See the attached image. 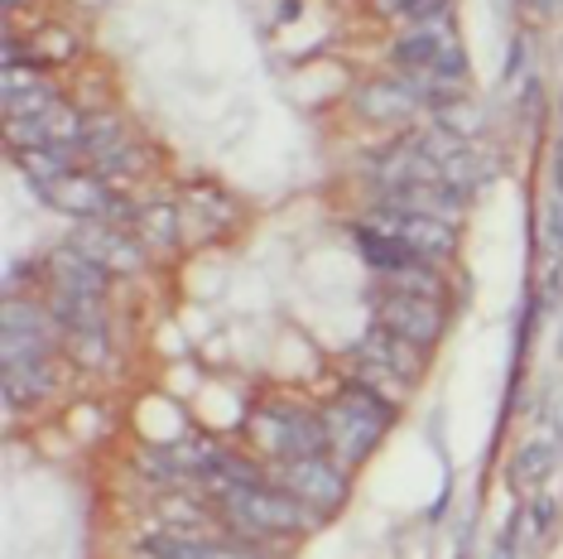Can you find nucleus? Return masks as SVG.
<instances>
[{
    "mask_svg": "<svg viewBox=\"0 0 563 559\" xmlns=\"http://www.w3.org/2000/svg\"><path fill=\"white\" fill-rule=\"evenodd\" d=\"M347 463H332L328 453H309V459H289L279 463L275 482L285 492H294L303 506H313L318 516L338 512L342 502H347V473H342Z\"/></svg>",
    "mask_w": 563,
    "mask_h": 559,
    "instance_id": "39448f33",
    "label": "nucleus"
},
{
    "mask_svg": "<svg viewBox=\"0 0 563 559\" xmlns=\"http://www.w3.org/2000/svg\"><path fill=\"white\" fill-rule=\"evenodd\" d=\"M366 227H376V232H386L395 241H405L409 251H415L419 261L439 265L453 256L457 246V227L453 222H439V218H424V212H400V208H371L366 212Z\"/></svg>",
    "mask_w": 563,
    "mask_h": 559,
    "instance_id": "423d86ee",
    "label": "nucleus"
},
{
    "mask_svg": "<svg viewBox=\"0 0 563 559\" xmlns=\"http://www.w3.org/2000/svg\"><path fill=\"white\" fill-rule=\"evenodd\" d=\"M356 111H362L366 121H409L419 111V101L405 92L400 83H366L362 92H356Z\"/></svg>",
    "mask_w": 563,
    "mask_h": 559,
    "instance_id": "ddd939ff",
    "label": "nucleus"
},
{
    "mask_svg": "<svg viewBox=\"0 0 563 559\" xmlns=\"http://www.w3.org/2000/svg\"><path fill=\"white\" fill-rule=\"evenodd\" d=\"M5 6H10V10H15V6H24V0H5Z\"/></svg>",
    "mask_w": 563,
    "mask_h": 559,
    "instance_id": "cd10ccee",
    "label": "nucleus"
},
{
    "mask_svg": "<svg viewBox=\"0 0 563 559\" xmlns=\"http://www.w3.org/2000/svg\"><path fill=\"white\" fill-rule=\"evenodd\" d=\"M68 348L78 352L82 366H101V358H107V333H68Z\"/></svg>",
    "mask_w": 563,
    "mask_h": 559,
    "instance_id": "4be33fe9",
    "label": "nucleus"
},
{
    "mask_svg": "<svg viewBox=\"0 0 563 559\" xmlns=\"http://www.w3.org/2000/svg\"><path fill=\"white\" fill-rule=\"evenodd\" d=\"M549 512H554L549 502L525 506V516H520V536H525V540H540V536H544V526H549Z\"/></svg>",
    "mask_w": 563,
    "mask_h": 559,
    "instance_id": "5701e85b",
    "label": "nucleus"
},
{
    "mask_svg": "<svg viewBox=\"0 0 563 559\" xmlns=\"http://www.w3.org/2000/svg\"><path fill=\"white\" fill-rule=\"evenodd\" d=\"M549 246L563 251V194H554V202H549Z\"/></svg>",
    "mask_w": 563,
    "mask_h": 559,
    "instance_id": "a878e982",
    "label": "nucleus"
},
{
    "mask_svg": "<svg viewBox=\"0 0 563 559\" xmlns=\"http://www.w3.org/2000/svg\"><path fill=\"white\" fill-rule=\"evenodd\" d=\"M352 386H362V391H371V396H380V401H390V405H400V401H405V381H400V376H390L386 366L356 358V352H352Z\"/></svg>",
    "mask_w": 563,
    "mask_h": 559,
    "instance_id": "f3484780",
    "label": "nucleus"
},
{
    "mask_svg": "<svg viewBox=\"0 0 563 559\" xmlns=\"http://www.w3.org/2000/svg\"><path fill=\"white\" fill-rule=\"evenodd\" d=\"M73 246L87 251L107 275H131L145 265V251H140V241H131L125 227H111V222H78V237H73Z\"/></svg>",
    "mask_w": 563,
    "mask_h": 559,
    "instance_id": "6e6552de",
    "label": "nucleus"
},
{
    "mask_svg": "<svg viewBox=\"0 0 563 559\" xmlns=\"http://www.w3.org/2000/svg\"><path fill=\"white\" fill-rule=\"evenodd\" d=\"M540 6H554V0H540Z\"/></svg>",
    "mask_w": 563,
    "mask_h": 559,
    "instance_id": "c85d7f7f",
    "label": "nucleus"
},
{
    "mask_svg": "<svg viewBox=\"0 0 563 559\" xmlns=\"http://www.w3.org/2000/svg\"><path fill=\"white\" fill-rule=\"evenodd\" d=\"M251 439L261 443L271 459L289 463V459H309V453H328V429H323V415H309L299 405H285V401H271V405H255L251 419H246Z\"/></svg>",
    "mask_w": 563,
    "mask_h": 559,
    "instance_id": "7ed1b4c3",
    "label": "nucleus"
},
{
    "mask_svg": "<svg viewBox=\"0 0 563 559\" xmlns=\"http://www.w3.org/2000/svg\"><path fill=\"white\" fill-rule=\"evenodd\" d=\"M433 117H439L443 131H448V135H457V140L482 131V111L472 107L467 97H453V101H443V107H433Z\"/></svg>",
    "mask_w": 563,
    "mask_h": 559,
    "instance_id": "6ab92c4d",
    "label": "nucleus"
},
{
    "mask_svg": "<svg viewBox=\"0 0 563 559\" xmlns=\"http://www.w3.org/2000/svg\"><path fill=\"white\" fill-rule=\"evenodd\" d=\"M390 419H395V405L390 401L371 396V391H362V386H352V381H347V391H342V396L323 410L328 449L338 453L347 468L352 463H366L371 449L380 443V435L390 429Z\"/></svg>",
    "mask_w": 563,
    "mask_h": 559,
    "instance_id": "f03ea898",
    "label": "nucleus"
},
{
    "mask_svg": "<svg viewBox=\"0 0 563 559\" xmlns=\"http://www.w3.org/2000/svg\"><path fill=\"white\" fill-rule=\"evenodd\" d=\"M356 358H366V362H376V366H386L390 376H400L405 386H415L419 372H424V348H415L409 338L400 333H390V328H371V333L362 338V348H356Z\"/></svg>",
    "mask_w": 563,
    "mask_h": 559,
    "instance_id": "1a4fd4ad",
    "label": "nucleus"
},
{
    "mask_svg": "<svg viewBox=\"0 0 563 559\" xmlns=\"http://www.w3.org/2000/svg\"><path fill=\"white\" fill-rule=\"evenodd\" d=\"M135 227L150 241H159V246H174V241H178V212H174V202H155V208H145Z\"/></svg>",
    "mask_w": 563,
    "mask_h": 559,
    "instance_id": "aec40b11",
    "label": "nucleus"
},
{
    "mask_svg": "<svg viewBox=\"0 0 563 559\" xmlns=\"http://www.w3.org/2000/svg\"><path fill=\"white\" fill-rule=\"evenodd\" d=\"M48 285L58 289H73V295H107V271L87 256V251H78L68 241V246H58L54 256H48Z\"/></svg>",
    "mask_w": 563,
    "mask_h": 559,
    "instance_id": "9b49d317",
    "label": "nucleus"
},
{
    "mask_svg": "<svg viewBox=\"0 0 563 559\" xmlns=\"http://www.w3.org/2000/svg\"><path fill=\"white\" fill-rule=\"evenodd\" d=\"M131 145V135H125V125L121 117H111V111H97V117H87V140H82V155L101 164V160H111L117 150Z\"/></svg>",
    "mask_w": 563,
    "mask_h": 559,
    "instance_id": "dca6fc26",
    "label": "nucleus"
},
{
    "mask_svg": "<svg viewBox=\"0 0 563 559\" xmlns=\"http://www.w3.org/2000/svg\"><path fill=\"white\" fill-rule=\"evenodd\" d=\"M395 58H400V68H424V73H439L448 83H463V73H467V54H463V44H457L453 20L448 15L409 24L400 34V44H395Z\"/></svg>",
    "mask_w": 563,
    "mask_h": 559,
    "instance_id": "20e7f679",
    "label": "nucleus"
},
{
    "mask_svg": "<svg viewBox=\"0 0 563 559\" xmlns=\"http://www.w3.org/2000/svg\"><path fill=\"white\" fill-rule=\"evenodd\" d=\"M405 6H409V0H376L380 15H405Z\"/></svg>",
    "mask_w": 563,
    "mask_h": 559,
    "instance_id": "bb28decb",
    "label": "nucleus"
},
{
    "mask_svg": "<svg viewBox=\"0 0 563 559\" xmlns=\"http://www.w3.org/2000/svg\"><path fill=\"white\" fill-rule=\"evenodd\" d=\"M58 101L54 92V83H44L40 73H34V63L30 68H5V121H30V117H44L48 107Z\"/></svg>",
    "mask_w": 563,
    "mask_h": 559,
    "instance_id": "9d476101",
    "label": "nucleus"
},
{
    "mask_svg": "<svg viewBox=\"0 0 563 559\" xmlns=\"http://www.w3.org/2000/svg\"><path fill=\"white\" fill-rule=\"evenodd\" d=\"M376 324L390 328V333L409 338L415 348H433L448 328V314H443V299H429V295H400V289H380L376 299Z\"/></svg>",
    "mask_w": 563,
    "mask_h": 559,
    "instance_id": "0eeeda50",
    "label": "nucleus"
},
{
    "mask_svg": "<svg viewBox=\"0 0 563 559\" xmlns=\"http://www.w3.org/2000/svg\"><path fill=\"white\" fill-rule=\"evenodd\" d=\"M54 391V366H48V358L40 362H10L5 366V405L15 410L20 401H40Z\"/></svg>",
    "mask_w": 563,
    "mask_h": 559,
    "instance_id": "2eb2a0df",
    "label": "nucleus"
},
{
    "mask_svg": "<svg viewBox=\"0 0 563 559\" xmlns=\"http://www.w3.org/2000/svg\"><path fill=\"white\" fill-rule=\"evenodd\" d=\"M44 125V150H58V155H78L82 150V140H87V117L82 111H73L68 101H54V107L40 117Z\"/></svg>",
    "mask_w": 563,
    "mask_h": 559,
    "instance_id": "4468645a",
    "label": "nucleus"
},
{
    "mask_svg": "<svg viewBox=\"0 0 563 559\" xmlns=\"http://www.w3.org/2000/svg\"><path fill=\"white\" fill-rule=\"evenodd\" d=\"M145 559H255L227 540H202V536H174V530H155L140 540Z\"/></svg>",
    "mask_w": 563,
    "mask_h": 559,
    "instance_id": "f8f14e48",
    "label": "nucleus"
},
{
    "mask_svg": "<svg viewBox=\"0 0 563 559\" xmlns=\"http://www.w3.org/2000/svg\"><path fill=\"white\" fill-rule=\"evenodd\" d=\"M44 44H48V48H44L48 58H73V54H78V44H73L63 30H48V34H44Z\"/></svg>",
    "mask_w": 563,
    "mask_h": 559,
    "instance_id": "393cba45",
    "label": "nucleus"
},
{
    "mask_svg": "<svg viewBox=\"0 0 563 559\" xmlns=\"http://www.w3.org/2000/svg\"><path fill=\"white\" fill-rule=\"evenodd\" d=\"M549 463H554V453L544 449H525L520 459H516V487H530V482H544V473H549Z\"/></svg>",
    "mask_w": 563,
    "mask_h": 559,
    "instance_id": "412c9836",
    "label": "nucleus"
},
{
    "mask_svg": "<svg viewBox=\"0 0 563 559\" xmlns=\"http://www.w3.org/2000/svg\"><path fill=\"white\" fill-rule=\"evenodd\" d=\"M217 492V506L222 516L236 526V536L246 540H271V536H299V530H313L318 516L313 506H303L294 492H285L279 482H227V478H202Z\"/></svg>",
    "mask_w": 563,
    "mask_h": 559,
    "instance_id": "f257e3e1",
    "label": "nucleus"
},
{
    "mask_svg": "<svg viewBox=\"0 0 563 559\" xmlns=\"http://www.w3.org/2000/svg\"><path fill=\"white\" fill-rule=\"evenodd\" d=\"M15 160H20L24 179L34 184V194L54 184L58 174H68V169H73V164H68V155H58V150H15Z\"/></svg>",
    "mask_w": 563,
    "mask_h": 559,
    "instance_id": "a211bd4d",
    "label": "nucleus"
},
{
    "mask_svg": "<svg viewBox=\"0 0 563 559\" xmlns=\"http://www.w3.org/2000/svg\"><path fill=\"white\" fill-rule=\"evenodd\" d=\"M433 15H448V0H409L405 6V24H424V20H433Z\"/></svg>",
    "mask_w": 563,
    "mask_h": 559,
    "instance_id": "b1692460",
    "label": "nucleus"
}]
</instances>
